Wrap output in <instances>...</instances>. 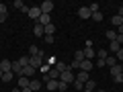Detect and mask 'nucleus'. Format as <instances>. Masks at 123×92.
<instances>
[{
  "mask_svg": "<svg viewBox=\"0 0 123 92\" xmlns=\"http://www.w3.org/2000/svg\"><path fill=\"white\" fill-rule=\"evenodd\" d=\"M74 80H76V76H74V72L68 68V70H64L60 74V82H66V84H74Z\"/></svg>",
  "mask_w": 123,
  "mask_h": 92,
  "instance_id": "1",
  "label": "nucleus"
},
{
  "mask_svg": "<svg viewBox=\"0 0 123 92\" xmlns=\"http://www.w3.org/2000/svg\"><path fill=\"white\" fill-rule=\"evenodd\" d=\"M45 88H47V92H57L60 90V80H47Z\"/></svg>",
  "mask_w": 123,
  "mask_h": 92,
  "instance_id": "2",
  "label": "nucleus"
},
{
  "mask_svg": "<svg viewBox=\"0 0 123 92\" xmlns=\"http://www.w3.org/2000/svg\"><path fill=\"white\" fill-rule=\"evenodd\" d=\"M53 6H55V4H53L51 0H45L43 4L39 6V8H41V14H49V12H51V10H53Z\"/></svg>",
  "mask_w": 123,
  "mask_h": 92,
  "instance_id": "3",
  "label": "nucleus"
},
{
  "mask_svg": "<svg viewBox=\"0 0 123 92\" xmlns=\"http://www.w3.org/2000/svg\"><path fill=\"white\" fill-rule=\"evenodd\" d=\"M29 18H35V21H39V17H41V8L39 6H29Z\"/></svg>",
  "mask_w": 123,
  "mask_h": 92,
  "instance_id": "4",
  "label": "nucleus"
},
{
  "mask_svg": "<svg viewBox=\"0 0 123 92\" xmlns=\"http://www.w3.org/2000/svg\"><path fill=\"white\" fill-rule=\"evenodd\" d=\"M78 17H80V18H90L92 12H90L88 6H80V8H78Z\"/></svg>",
  "mask_w": 123,
  "mask_h": 92,
  "instance_id": "5",
  "label": "nucleus"
},
{
  "mask_svg": "<svg viewBox=\"0 0 123 92\" xmlns=\"http://www.w3.org/2000/svg\"><path fill=\"white\" fill-rule=\"evenodd\" d=\"M41 86H43V82H41V80H31V84H29V88H31L33 92H41V90H43Z\"/></svg>",
  "mask_w": 123,
  "mask_h": 92,
  "instance_id": "6",
  "label": "nucleus"
},
{
  "mask_svg": "<svg viewBox=\"0 0 123 92\" xmlns=\"http://www.w3.org/2000/svg\"><path fill=\"white\" fill-rule=\"evenodd\" d=\"M92 68H94V61H90V59H84L80 63V72H90Z\"/></svg>",
  "mask_w": 123,
  "mask_h": 92,
  "instance_id": "7",
  "label": "nucleus"
},
{
  "mask_svg": "<svg viewBox=\"0 0 123 92\" xmlns=\"http://www.w3.org/2000/svg\"><path fill=\"white\" fill-rule=\"evenodd\" d=\"M84 59H90V61H94V57H97V53H94V49L92 47H84Z\"/></svg>",
  "mask_w": 123,
  "mask_h": 92,
  "instance_id": "8",
  "label": "nucleus"
},
{
  "mask_svg": "<svg viewBox=\"0 0 123 92\" xmlns=\"http://www.w3.org/2000/svg\"><path fill=\"white\" fill-rule=\"evenodd\" d=\"M0 70H2V72H12V61L2 59V61H0Z\"/></svg>",
  "mask_w": 123,
  "mask_h": 92,
  "instance_id": "9",
  "label": "nucleus"
},
{
  "mask_svg": "<svg viewBox=\"0 0 123 92\" xmlns=\"http://www.w3.org/2000/svg\"><path fill=\"white\" fill-rule=\"evenodd\" d=\"M35 68L33 66H27V68H23V72H21V76H27V78H31V76H35Z\"/></svg>",
  "mask_w": 123,
  "mask_h": 92,
  "instance_id": "10",
  "label": "nucleus"
},
{
  "mask_svg": "<svg viewBox=\"0 0 123 92\" xmlns=\"http://www.w3.org/2000/svg\"><path fill=\"white\" fill-rule=\"evenodd\" d=\"M29 84H31V80L27 78V76H18V88H29Z\"/></svg>",
  "mask_w": 123,
  "mask_h": 92,
  "instance_id": "11",
  "label": "nucleus"
},
{
  "mask_svg": "<svg viewBox=\"0 0 123 92\" xmlns=\"http://www.w3.org/2000/svg\"><path fill=\"white\" fill-rule=\"evenodd\" d=\"M33 35H35V37H43V35H45V29L39 25V23H37V25L33 27Z\"/></svg>",
  "mask_w": 123,
  "mask_h": 92,
  "instance_id": "12",
  "label": "nucleus"
},
{
  "mask_svg": "<svg viewBox=\"0 0 123 92\" xmlns=\"http://www.w3.org/2000/svg\"><path fill=\"white\" fill-rule=\"evenodd\" d=\"M76 80H78V82H82V84H86L88 80H90V76H88V72H78Z\"/></svg>",
  "mask_w": 123,
  "mask_h": 92,
  "instance_id": "13",
  "label": "nucleus"
},
{
  "mask_svg": "<svg viewBox=\"0 0 123 92\" xmlns=\"http://www.w3.org/2000/svg\"><path fill=\"white\" fill-rule=\"evenodd\" d=\"M37 23H39L41 27H47L49 23H51V18H49V14H41V17H39V21H37Z\"/></svg>",
  "mask_w": 123,
  "mask_h": 92,
  "instance_id": "14",
  "label": "nucleus"
},
{
  "mask_svg": "<svg viewBox=\"0 0 123 92\" xmlns=\"http://www.w3.org/2000/svg\"><path fill=\"white\" fill-rule=\"evenodd\" d=\"M111 25H113V27H121V25H123V17H119V14H115V17L111 18Z\"/></svg>",
  "mask_w": 123,
  "mask_h": 92,
  "instance_id": "15",
  "label": "nucleus"
},
{
  "mask_svg": "<svg viewBox=\"0 0 123 92\" xmlns=\"http://www.w3.org/2000/svg\"><path fill=\"white\" fill-rule=\"evenodd\" d=\"M121 72H123L121 63H117V66H113V68H111V76H113V78H115V76H119V74H121Z\"/></svg>",
  "mask_w": 123,
  "mask_h": 92,
  "instance_id": "16",
  "label": "nucleus"
},
{
  "mask_svg": "<svg viewBox=\"0 0 123 92\" xmlns=\"http://www.w3.org/2000/svg\"><path fill=\"white\" fill-rule=\"evenodd\" d=\"M43 29H45V35H53V33H55V25H53V23H49V25L43 27ZM45 35H43V37H45Z\"/></svg>",
  "mask_w": 123,
  "mask_h": 92,
  "instance_id": "17",
  "label": "nucleus"
},
{
  "mask_svg": "<svg viewBox=\"0 0 123 92\" xmlns=\"http://www.w3.org/2000/svg\"><path fill=\"white\" fill-rule=\"evenodd\" d=\"M105 63H107V66H109V68L117 66V57H115V55H109V57H107V59H105Z\"/></svg>",
  "mask_w": 123,
  "mask_h": 92,
  "instance_id": "18",
  "label": "nucleus"
},
{
  "mask_svg": "<svg viewBox=\"0 0 123 92\" xmlns=\"http://www.w3.org/2000/svg\"><path fill=\"white\" fill-rule=\"evenodd\" d=\"M107 57H109V51L107 49H98L97 51V59H107Z\"/></svg>",
  "mask_w": 123,
  "mask_h": 92,
  "instance_id": "19",
  "label": "nucleus"
},
{
  "mask_svg": "<svg viewBox=\"0 0 123 92\" xmlns=\"http://www.w3.org/2000/svg\"><path fill=\"white\" fill-rule=\"evenodd\" d=\"M21 72H23V66L18 63V61H12V74H18V76H21Z\"/></svg>",
  "mask_w": 123,
  "mask_h": 92,
  "instance_id": "20",
  "label": "nucleus"
},
{
  "mask_svg": "<svg viewBox=\"0 0 123 92\" xmlns=\"http://www.w3.org/2000/svg\"><path fill=\"white\" fill-rule=\"evenodd\" d=\"M107 39H109V41H117V31L109 29V31H107Z\"/></svg>",
  "mask_w": 123,
  "mask_h": 92,
  "instance_id": "21",
  "label": "nucleus"
},
{
  "mask_svg": "<svg viewBox=\"0 0 123 92\" xmlns=\"http://www.w3.org/2000/svg\"><path fill=\"white\" fill-rule=\"evenodd\" d=\"M74 61H76V63H82V61H84V53L82 51H76L74 53Z\"/></svg>",
  "mask_w": 123,
  "mask_h": 92,
  "instance_id": "22",
  "label": "nucleus"
},
{
  "mask_svg": "<svg viewBox=\"0 0 123 92\" xmlns=\"http://www.w3.org/2000/svg\"><path fill=\"white\" fill-rule=\"evenodd\" d=\"M119 49H121V43H117V41H111V53H117Z\"/></svg>",
  "mask_w": 123,
  "mask_h": 92,
  "instance_id": "23",
  "label": "nucleus"
},
{
  "mask_svg": "<svg viewBox=\"0 0 123 92\" xmlns=\"http://www.w3.org/2000/svg\"><path fill=\"white\" fill-rule=\"evenodd\" d=\"M92 21H94V23H101L103 21V12H101V10H98V12H92Z\"/></svg>",
  "mask_w": 123,
  "mask_h": 92,
  "instance_id": "24",
  "label": "nucleus"
},
{
  "mask_svg": "<svg viewBox=\"0 0 123 92\" xmlns=\"http://www.w3.org/2000/svg\"><path fill=\"white\" fill-rule=\"evenodd\" d=\"M49 70H51V66H49V63H43V66H41V68H39L37 72H41V74L45 76V74H49Z\"/></svg>",
  "mask_w": 123,
  "mask_h": 92,
  "instance_id": "25",
  "label": "nucleus"
},
{
  "mask_svg": "<svg viewBox=\"0 0 123 92\" xmlns=\"http://www.w3.org/2000/svg\"><path fill=\"white\" fill-rule=\"evenodd\" d=\"M12 6H14V8H18V10H25V2H23V0H14Z\"/></svg>",
  "mask_w": 123,
  "mask_h": 92,
  "instance_id": "26",
  "label": "nucleus"
},
{
  "mask_svg": "<svg viewBox=\"0 0 123 92\" xmlns=\"http://www.w3.org/2000/svg\"><path fill=\"white\" fill-rule=\"evenodd\" d=\"M17 61H18V63H21L23 68H27V66H29V57H27V55H23V57H18Z\"/></svg>",
  "mask_w": 123,
  "mask_h": 92,
  "instance_id": "27",
  "label": "nucleus"
},
{
  "mask_svg": "<svg viewBox=\"0 0 123 92\" xmlns=\"http://www.w3.org/2000/svg\"><path fill=\"white\" fill-rule=\"evenodd\" d=\"M53 68H57V70H60V72L68 70V66H66V63H64V61H62V59H57V63H55V66H53Z\"/></svg>",
  "mask_w": 123,
  "mask_h": 92,
  "instance_id": "28",
  "label": "nucleus"
},
{
  "mask_svg": "<svg viewBox=\"0 0 123 92\" xmlns=\"http://www.w3.org/2000/svg\"><path fill=\"white\" fill-rule=\"evenodd\" d=\"M12 72H4V76H2V82H12Z\"/></svg>",
  "mask_w": 123,
  "mask_h": 92,
  "instance_id": "29",
  "label": "nucleus"
},
{
  "mask_svg": "<svg viewBox=\"0 0 123 92\" xmlns=\"http://www.w3.org/2000/svg\"><path fill=\"white\" fill-rule=\"evenodd\" d=\"M84 88H88V90H94V88H97V84H94V80H88V82L84 84Z\"/></svg>",
  "mask_w": 123,
  "mask_h": 92,
  "instance_id": "30",
  "label": "nucleus"
},
{
  "mask_svg": "<svg viewBox=\"0 0 123 92\" xmlns=\"http://www.w3.org/2000/svg\"><path fill=\"white\" fill-rule=\"evenodd\" d=\"M29 53H31V57H33V55H37V53H39L37 45H29Z\"/></svg>",
  "mask_w": 123,
  "mask_h": 92,
  "instance_id": "31",
  "label": "nucleus"
},
{
  "mask_svg": "<svg viewBox=\"0 0 123 92\" xmlns=\"http://www.w3.org/2000/svg\"><path fill=\"white\" fill-rule=\"evenodd\" d=\"M43 41H45L47 45H51L53 41H55V37H53V35H45V39H43Z\"/></svg>",
  "mask_w": 123,
  "mask_h": 92,
  "instance_id": "32",
  "label": "nucleus"
},
{
  "mask_svg": "<svg viewBox=\"0 0 123 92\" xmlns=\"http://www.w3.org/2000/svg\"><path fill=\"white\" fill-rule=\"evenodd\" d=\"M74 88H78V90L82 92V90H84V84H82V82H78V80H74Z\"/></svg>",
  "mask_w": 123,
  "mask_h": 92,
  "instance_id": "33",
  "label": "nucleus"
},
{
  "mask_svg": "<svg viewBox=\"0 0 123 92\" xmlns=\"http://www.w3.org/2000/svg\"><path fill=\"white\" fill-rule=\"evenodd\" d=\"M115 57H117V59H119V61H121V63H123V47L119 49L117 53H115Z\"/></svg>",
  "mask_w": 123,
  "mask_h": 92,
  "instance_id": "34",
  "label": "nucleus"
},
{
  "mask_svg": "<svg viewBox=\"0 0 123 92\" xmlns=\"http://www.w3.org/2000/svg\"><path fill=\"white\" fill-rule=\"evenodd\" d=\"M88 8H90V12H98V8H101V6H98L97 2H94V4H90V6H88Z\"/></svg>",
  "mask_w": 123,
  "mask_h": 92,
  "instance_id": "35",
  "label": "nucleus"
},
{
  "mask_svg": "<svg viewBox=\"0 0 123 92\" xmlns=\"http://www.w3.org/2000/svg\"><path fill=\"white\" fill-rule=\"evenodd\" d=\"M115 82H117V84H123V72H121V74H119V76H115Z\"/></svg>",
  "mask_w": 123,
  "mask_h": 92,
  "instance_id": "36",
  "label": "nucleus"
},
{
  "mask_svg": "<svg viewBox=\"0 0 123 92\" xmlns=\"http://www.w3.org/2000/svg\"><path fill=\"white\" fill-rule=\"evenodd\" d=\"M6 12H8V6H6V4H0V14H6Z\"/></svg>",
  "mask_w": 123,
  "mask_h": 92,
  "instance_id": "37",
  "label": "nucleus"
},
{
  "mask_svg": "<svg viewBox=\"0 0 123 92\" xmlns=\"http://www.w3.org/2000/svg\"><path fill=\"white\" fill-rule=\"evenodd\" d=\"M97 66L103 68V66H107V63H105V59H97Z\"/></svg>",
  "mask_w": 123,
  "mask_h": 92,
  "instance_id": "38",
  "label": "nucleus"
},
{
  "mask_svg": "<svg viewBox=\"0 0 123 92\" xmlns=\"http://www.w3.org/2000/svg\"><path fill=\"white\" fill-rule=\"evenodd\" d=\"M117 35H123V25H121V27H117Z\"/></svg>",
  "mask_w": 123,
  "mask_h": 92,
  "instance_id": "39",
  "label": "nucleus"
},
{
  "mask_svg": "<svg viewBox=\"0 0 123 92\" xmlns=\"http://www.w3.org/2000/svg\"><path fill=\"white\" fill-rule=\"evenodd\" d=\"M117 14H119V17H123V6H119V10H117Z\"/></svg>",
  "mask_w": 123,
  "mask_h": 92,
  "instance_id": "40",
  "label": "nucleus"
},
{
  "mask_svg": "<svg viewBox=\"0 0 123 92\" xmlns=\"http://www.w3.org/2000/svg\"><path fill=\"white\" fill-rule=\"evenodd\" d=\"M6 21V14H0V23H4Z\"/></svg>",
  "mask_w": 123,
  "mask_h": 92,
  "instance_id": "41",
  "label": "nucleus"
},
{
  "mask_svg": "<svg viewBox=\"0 0 123 92\" xmlns=\"http://www.w3.org/2000/svg\"><path fill=\"white\" fill-rule=\"evenodd\" d=\"M23 92H33V90H31V88H23Z\"/></svg>",
  "mask_w": 123,
  "mask_h": 92,
  "instance_id": "42",
  "label": "nucleus"
},
{
  "mask_svg": "<svg viewBox=\"0 0 123 92\" xmlns=\"http://www.w3.org/2000/svg\"><path fill=\"white\" fill-rule=\"evenodd\" d=\"M12 92H23V90H21V88H12Z\"/></svg>",
  "mask_w": 123,
  "mask_h": 92,
  "instance_id": "43",
  "label": "nucleus"
},
{
  "mask_svg": "<svg viewBox=\"0 0 123 92\" xmlns=\"http://www.w3.org/2000/svg\"><path fill=\"white\" fill-rule=\"evenodd\" d=\"M82 92H94V90H88V88H84V90Z\"/></svg>",
  "mask_w": 123,
  "mask_h": 92,
  "instance_id": "44",
  "label": "nucleus"
},
{
  "mask_svg": "<svg viewBox=\"0 0 123 92\" xmlns=\"http://www.w3.org/2000/svg\"><path fill=\"white\" fill-rule=\"evenodd\" d=\"M2 76H4V72H2V70H0V80H2Z\"/></svg>",
  "mask_w": 123,
  "mask_h": 92,
  "instance_id": "45",
  "label": "nucleus"
},
{
  "mask_svg": "<svg viewBox=\"0 0 123 92\" xmlns=\"http://www.w3.org/2000/svg\"><path fill=\"white\" fill-rule=\"evenodd\" d=\"M57 92H66V90H57Z\"/></svg>",
  "mask_w": 123,
  "mask_h": 92,
  "instance_id": "46",
  "label": "nucleus"
},
{
  "mask_svg": "<svg viewBox=\"0 0 123 92\" xmlns=\"http://www.w3.org/2000/svg\"><path fill=\"white\" fill-rule=\"evenodd\" d=\"M97 92H105V90H97Z\"/></svg>",
  "mask_w": 123,
  "mask_h": 92,
  "instance_id": "47",
  "label": "nucleus"
},
{
  "mask_svg": "<svg viewBox=\"0 0 123 92\" xmlns=\"http://www.w3.org/2000/svg\"><path fill=\"white\" fill-rule=\"evenodd\" d=\"M41 92H47V90H41Z\"/></svg>",
  "mask_w": 123,
  "mask_h": 92,
  "instance_id": "48",
  "label": "nucleus"
}]
</instances>
